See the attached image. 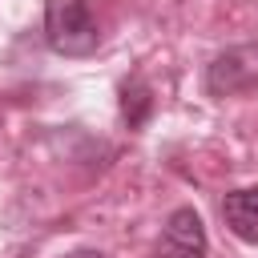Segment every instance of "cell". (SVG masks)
Segmentation results:
<instances>
[{
  "instance_id": "cell-1",
  "label": "cell",
  "mask_w": 258,
  "mask_h": 258,
  "mask_svg": "<svg viewBox=\"0 0 258 258\" xmlns=\"http://www.w3.org/2000/svg\"><path fill=\"white\" fill-rule=\"evenodd\" d=\"M44 36L60 56H89L101 44L97 20L85 0H44Z\"/></svg>"
},
{
  "instance_id": "cell-2",
  "label": "cell",
  "mask_w": 258,
  "mask_h": 258,
  "mask_svg": "<svg viewBox=\"0 0 258 258\" xmlns=\"http://www.w3.org/2000/svg\"><path fill=\"white\" fill-rule=\"evenodd\" d=\"M250 85H258V44H238L222 52L206 73V89L214 97H234L246 93Z\"/></svg>"
},
{
  "instance_id": "cell-3",
  "label": "cell",
  "mask_w": 258,
  "mask_h": 258,
  "mask_svg": "<svg viewBox=\"0 0 258 258\" xmlns=\"http://www.w3.org/2000/svg\"><path fill=\"white\" fill-rule=\"evenodd\" d=\"M157 258H206V226L189 206L169 214L157 238Z\"/></svg>"
},
{
  "instance_id": "cell-4",
  "label": "cell",
  "mask_w": 258,
  "mask_h": 258,
  "mask_svg": "<svg viewBox=\"0 0 258 258\" xmlns=\"http://www.w3.org/2000/svg\"><path fill=\"white\" fill-rule=\"evenodd\" d=\"M222 222L230 226L234 238L258 246V185L230 189V194L222 198Z\"/></svg>"
},
{
  "instance_id": "cell-5",
  "label": "cell",
  "mask_w": 258,
  "mask_h": 258,
  "mask_svg": "<svg viewBox=\"0 0 258 258\" xmlns=\"http://www.w3.org/2000/svg\"><path fill=\"white\" fill-rule=\"evenodd\" d=\"M149 109H153V93H149V85H145L141 77L125 81V85H121V117L129 121V129L145 125Z\"/></svg>"
},
{
  "instance_id": "cell-6",
  "label": "cell",
  "mask_w": 258,
  "mask_h": 258,
  "mask_svg": "<svg viewBox=\"0 0 258 258\" xmlns=\"http://www.w3.org/2000/svg\"><path fill=\"white\" fill-rule=\"evenodd\" d=\"M64 258H105L101 250H73V254H64Z\"/></svg>"
}]
</instances>
